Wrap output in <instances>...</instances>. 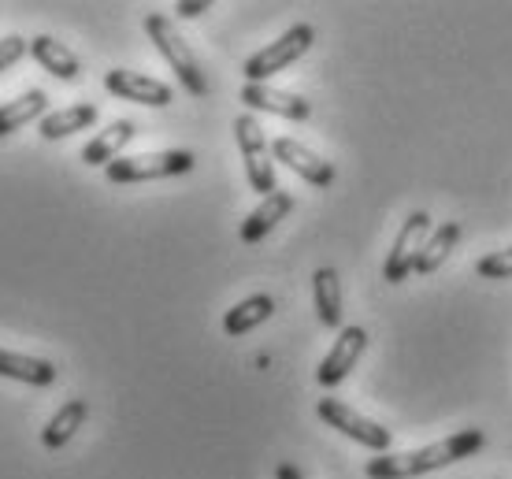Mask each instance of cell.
Instances as JSON below:
<instances>
[{"label":"cell","instance_id":"cell-6","mask_svg":"<svg viewBox=\"0 0 512 479\" xmlns=\"http://www.w3.org/2000/svg\"><path fill=\"white\" fill-rule=\"evenodd\" d=\"M316 413H320L323 424H331L334 431H342L346 439L368 446V450H375V454H386V450H390V442H394L390 428L375 424V420H368V416H360L353 405L338 402V398H320Z\"/></svg>","mask_w":512,"mask_h":479},{"label":"cell","instance_id":"cell-10","mask_svg":"<svg viewBox=\"0 0 512 479\" xmlns=\"http://www.w3.org/2000/svg\"><path fill=\"white\" fill-rule=\"evenodd\" d=\"M271 156L275 160H282L290 171H297L305 182H312V186H331L334 182V164L331 160H323V156H316L308 145L294 142V138H275L271 142Z\"/></svg>","mask_w":512,"mask_h":479},{"label":"cell","instance_id":"cell-22","mask_svg":"<svg viewBox=\"0 0 512 479\" xmlns=\"http://www.w3.org/2000/svg\"><path fill=\"white\" fill-rule=\"evenodd\" d=\"M475 275L479 279H512V246L498 249V253H487V257L475 264Z\"/></svg>","mask_w":512,"mask_h":479},{"label":"cell","instance_id":"cell-2","mask_svg":"<svg viewBox=\"0 0 512 479\" xmlns=\"http://www.w3.org/2000/svg\"><path fill=\"white\" fill-rule=\"evenodd\" d=\"M145 34H149V41L156 45V52H160L167 64H171L175 78L186 86V93H193V97H208V90H212V86H208V78H205V71H201V64H197L193 49L179 38L175 23H171L167 15H160V12H149V15H145Z\"/></svg>","mask_w":512,"mask_h":479},{"label":"cell","instance_id":"cell-5","mask_svg":"<svg viewBox=\"0 0 512 479\" xmlns=\"http://www.w3.org/2000/svg\"><path fill=\"white\" fill-rule=\"evenodd\" d=\"M234 138H238V149H242L249 186L260 197H271L279 190V182H275V160H271V145L264 138L260 123L253 116H238L234 119Z\"/></svg>","mask_w":512,"mask_h":479},{"label":"cell","instance_id":"cell-11","mask_svg":"<svg viewBox=\"0 0 512 479\" xmlns=\"http://www.w3.org/2000/svg\"><path fill=\"white\" fill-rule=\"evenodd\" d=\"M242 104L253 108V112H271V116L294 119V123H305V119L312 116V104H308L305 97L286 93V90H271V86H253V82L242 86Z\"/></svg>","mask_w":512,"mask_h":479},{"label":"cell","instance_id":"cell-24","mask_svg":"<svg viewBox=\"0 0 512 479\" xmlns=\"http://www.w3.org/2000/svg\"><path fill=\"white\" fill-rule=\"evenodd\" d=\"M208 8H212L208 0H179V4H175V15H179V19H197V15H205Z\"/></svg>","mask_w":512,"mask_h":479},{"label":"cell","instance_id":"cell-1","mask_svg":"<svg viewBox=\"0 0 512 479\" xmlns=\"http://www.w3.org/2000/svg\"><path fill=\"white\" fill-rule=\"evenodd\" d=\"M487 446V435L479 428L457 431L442 442H431L423 450H409V454H379L368 461V479H416L427 476V472H438V468L453 465V461H464V457L479 454Z\"/></svg>","mask_w":512,"mask_h":479},{"label":"cell","instance_id":"cell-16","mask_svg":"<svg viewBox=\"0 0 512 479\" xmlns=\"http://www.w3.org/2000/svg\"><path fill=\"white\" fill-rule=\"evenodd\" d=\"M0 376L30 383V387H52L56 383V364L41 361V357H26V353L0 350Z\"/></svg>","mask_w":512,"mask_h":479},{"label":"cell","instance_id":"cell-8","mask_svg":"<svg viewBox=\"0 0 512 479\" xmlns=\"http://www.w3.org/2000/svg\"><path fill=\"white\" fill-rule=\"evenodd\" d=\"M104 90L116 93L119 101H134V104H149V108H167L175 101V93L167 82L160 78H149L141 71H127V67H116L104 75Z\"/></svg>","mask_w":512,"mask_h":479},{"label":"cell","instance_id":"cell-13","mask_svg":"<svg viewBox=\"0 0 512 479\" xmlns=\"http://www.w3.org/2000/svg\"><path fill=\"white\" fill-rule=\"evenodd\" d=\"M134 134H138V127H134L130 119H116L112 127H104L101 134L82 149V160H86L90 168H108V164H116L119 153L127 149Z\"/></svg>","mask_w":512,"mask_h":479},{"label":"cell","instance_id":"cell-18","mask_svg":"<svg viewBox=\"0 0 512 479\" xmlns=\"http://www.w3.org/2000/svg\"><path fill=\"white\" fill-rule=\"evenodd\" d=\"M271 312H275V301L268 294H253V298L238 301L227 316H223V331L231 338H242L249 335L253 327H260L264 320H271Z\"/></svg>","mask_w":512,"mask_h":479},{"label":"cell","instance_id":"cell-20","mask_svg":"<svg viewBox=\"0 0 512 479\" xmlns=\"http://www.w3.org/2000/svg\"><path fill=\"white\" fill-rule=\"evenodd\" d=\"M312 294H316V312L323 327H342V283L334 268H320L312 275Z\"/></svg>","mask_w":512,"mask_h":479},{"label":"cell","instance_id":"cell-14","mask_svg":"<svg viewBox=\"0 0 512 479\" xmlns=\"http://www.w3.org/2000/svg\"><path fill=\"white\" fill-rule=\"evenodd\" d=\"M30 56L38 60L49 75H56L60 82H75L82 75V64H78V56L67 49L64 41H56L52 34H38V38L30 41Z\"/></svg>","mask_w":512,"mask_h":479},{"label":"cell","instance_id":"cell-7","mask_svg":"<svg viewBox=\"0 0 512 479\" xmlns=\"http://www.w3.org/2000/svg\"><path fill=\"white\" fill-rule=\"evenodd\" d=\"M431 216L427 212H409V220L401 223V231H397L394 246H390V257H386L383 264V279L386 283H405L412 275V264H416V257H420L423 242L431 238Z\"/></svg>","mask_w":512,"mask_h":479},{"label":"cell","instance_id":"cell-9","mask_svg":"<svg viewBox=\"0 0 512 479\" xmlns=\"http://www.w3.org/2000/svg\"><path fill=\"white\" fill-rule=\"evenodd\" d=\"M368 350V331L360 324H353V327H342V335L334 338V346H331V353L320 361V372H316V379H320L323 387H338L342 379L357 368V361H360V353Z\"/></svg>","mask_w":512,"mask_h":479},{"label":"cell","instance_id":"cell-19","mask_svg":"<svg viewBox=\"0 0 512 479\" xmlns=\"http://www.w3.org/2000/svg\"><path fill=\"white\" fill-rule=\"evenodd\" d=\"M93 123H97V104H71V108L49 112V116L41 119V138L56 142V138H67L75 130H90Z\"/></svg>","mask_w":512,"mask_h":479},{"label":"cell","instance_id":"cell-25","mask_svg":"<svg viewBox=\"0 0 512 479\" xmlns=\"http://www.w3.org/2000/svg\"><path fill=\"white\" fill-rule=\"evenodd\" d=\"M275 479H305V476H301V468H297V465H290V461H282V465L275 468Z\"/></svg>","mask_w":512,"mask_h":479},{"label":"cell","instance_id":"cell-4","mask_svg":"<svg viewBox=\"0 0 512 479\" xmlns=\"http://www.w3.org/2000/svg\"><path fill=\"white\" fill-rule=\"evenodd\" d=\"M193 171L190 149H164V153H141V156H119L116 164L104 168V179L127 186V182H153L171 179V175H186Z\"/></svg>","mask_w":512,"mask_h":479},{"label":"cell","instance_id":"cell-12","mask_svg":"<svg viewBox=\"0 0 512 479\" xmlns=\"http://www.w3.org/2000/svg\"><path fill=\"white\" fill-rule=\"evenodd\" d=\"M294 212V197L286 194V190H275L271 197H264L260 205L249 212L242 220V242L245 246H256V242H264V234H271L279 227V220H286Z\"/></svg>","mask_w":512,"mask_h":479},{"label":"cell","instance_id":"cell-21","mask_svg":"<svg viewBox=\"0 0 512 479\" xmlns=\"http://www.w3.org/2000/svg\"><path fill=\"white\" fill-rule=\"evenodd\" d=\"M45 108H49V97L45 90H26L23 97H15L0 108V138H8L12 130L26 127L30 119H45Z\"/></svg>","mask_w":512,"mask_h":479},{"label":"cell","instance_id":"cell-17","mask_svg":"<svg viewBox=\"0 0 512 479\" xmlns=\"http://www.w3.org/2000/svg\"><path fill=\"white\" fill-rule=\"evenodd\" d=\"M86 416H90V405H86V398H71V402L52 416L49 424H45V431H41V442H45L49 450H60V446H67V442L78 435V428L86 424Z\"/></svg>","mask_w":512,"mask_h":479},{"label":"cell","instance_id":"cell-23","mask_svg":"<svg viewBox=\"0 0 512 479\" xmlns=\"http://www.w3.org/2000/svg\"><path fill=\"white\" fill-rule=\"evenodd\" d=\"M26 52H30V45H26L19 34H8V38H0V71H8L12 64H19Z\"/></svg>","mask_w":512,"mask_h":479},{"label":"cell","instance_id":"cell-15","mask_svg":"<svg viewBox=\"0 0 512 479\" xmlns=\"http://www.w3.org/2000/svg\"><path fill=\"white\" fill-rule=\"evenodd\" d=\"M457 242H461V223H457V220L438 223L435 231H431V238L423 242L420 257H416V264H412V272H416V275L438 272V268L446 264L449 253H453V246H457Z\"/></svg>","mask_w":512,"mask_h":479},{"label":"cell","instance_id":"cell-3","mask_svg":"<svg viewBox=\"0 0 512 479\" xmlns=\"http://www.w3.org/2000/svg\"><path fill=\"white\" fill-rule=\"evenodd\" d=\"M312 41H316V30H312L308 23L290 26L279 41H271L268 49L253 52V56L245 60V67H242L245 78H249L253 86H268V78L279 75V71H286L290 64H297V60L312 49Z\"/></svg>","mask_w":512,"mask_h":479}]
</instances>
